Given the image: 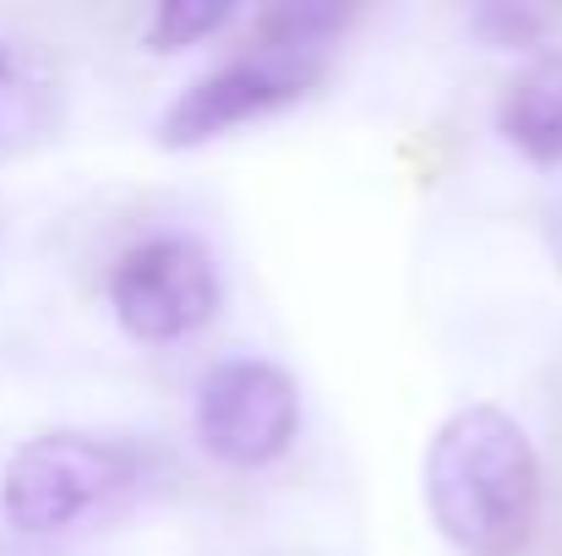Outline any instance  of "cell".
I'll use <instances>...</instances> for the list:
<instances>
[{
  "label": "cell",
  "mask_w": 562,
  "mask_h": 556,
  "mask_svg": "<svg viewBox=\"0 0 562 556\" xmlns=\"http://www.w3.org/2000/svg\"><path fill=\"white\" fill-rule=\"evenodd\" d=\"M426 508L459 556H525L541 524V458L497 404L448 415L420 464Z\"/></svg>",
  "instance_id": "obj_1"
},
{
  "label": "cell",
  "mask_w": 562,
  "mask_h": 556,
  "mask_svg": "<svg viewBox=\"0 0 562 556\" xmlns=\"http://www.w3.org/2000/svg\"><path fill=\"white\" fill-rule=\"evenodd\" d=\"M350 11L339 5H273L251 22L246 55L224 60L218 71L196 77L187 93L165 110L159 143L165 148H202L229 126L273 115L295 104L328 66V44L345 33Z\"/></svg>",
  "instance_id": "obj_2"
},
{
  "label": "cell",
  "mask_w": 562,
  "mask_h": 556,
  "mask_svg": "<svg viewBox=\"0 0 562 556\" xmlns=\"http://www.w3.org/2000/svg\"><path fill=\"white\" fill-rule=\"evenodd\" d=\"M137 486V453L93 431H44L22 442L0 480L5 524L22 535H60L115 508Z\"/></svg>",
  "instance_id": "obj_3"
},
{
  "label": "cell",
  "mask_w": 562,
  "mask_h": 556,
  "mask_svg": "<svg viewBox=\"0 0 562 556\" xmlns=\"http://www.w3.org/2000/svg\"><path fill=\"white\" fill-rule=\"evenodd\" d=\"M301 425L295 376L273 361H224L196 387V436L235 469L273 464Z\"/></svg>",
  "instance_id": "obj_4"
},
{
  "label": "cell",
  "mask_w": 562,
  "mask_h": 556,
  "mask_svg": "<svg viewBox=\"0 0 562 556\" xmlns=\"http://www.w3.org/2000/svg\"><path fill=\"white\" fill-rule=\"evenodd\" d=\"M110 300L132 339L176 344V339L196 333L202 322H213V311H218L213 257L187 235L143 240L121 257V268L110 279Z\"/></svg>",
  "instance_id": "obj_5"
},
{
  "label": "cell",
  "mask_w": 562,
  "mask_h": 556,
  "mask_svg": "<svg viewBox=\"0 0 562 556\" xmlns=\"http://www.w3.org/2000/svg\"><path fill=\"white\" fill-rule=\"evenodd\" d=\"M497 126L525 159L562 164V49L530 60L508 82V93L497 104Z\"/></svg>",
  "instance_id": "obj_6"
},
{
  "label": "cell",
  "mask_w": 562,
  "mask_h": 556,
  "mask_svg": "<svg viewBox=\"0 0 562 556\" xmlns=\"http://www.w3.org/2000/svg\"><path fill=\"white\" fill-rule=\"evenodd\" d=\"M55 121H60L55 82L0 44V154L44 143L55 132Z\"/></svg>",
  "instance_id": "obj_7"
},
{
  "label": "cell",
  "mask_w": 562,
  "mask_h": 556,
  "mask_svg": "<svg viewBox=\"0 0 562 556\" xmlns=\"http://www.w3.org/2000/svg\"><path fill=\"white\" fill-rule=\"evenodd\" d=\"M235 16V5H224V0H176V5H165L159 16H154V27H148V49H187V44H202L207 33H218L224 22Z\"/></svg>",
  "instance_id": "obj_8"
},
{
  "label": "cell",
  "mask_w": 562,
  "mask_h": 556,
  "mask_svg": "<svg viewBox=\"0 0 562 556\" xmlns=\"http://www.w3.org/2000/svg\"><path fill=\"white\" fill-rule=\"evenodd\" d=\"M547 27H552V11H536V5H481L475 11V33L497 49L536 44Z\"/></svg>",
  "instance_id": "obj_9"
},
{
  "label": "cell",
  "mask_w": 562,
  "mask_h": 556,
  "mask_svg": "<svg viewBox=\"0 0 562 556\" xmlns=\"http://www.w3.org/2000/svg\"><path fill=\"white\" fill-rule=\"evenodd\" d=\"M552 556H562V480H558V502H552Z\"/></svg>",
  "instance_id": "obj_10"
}]
</instances>
